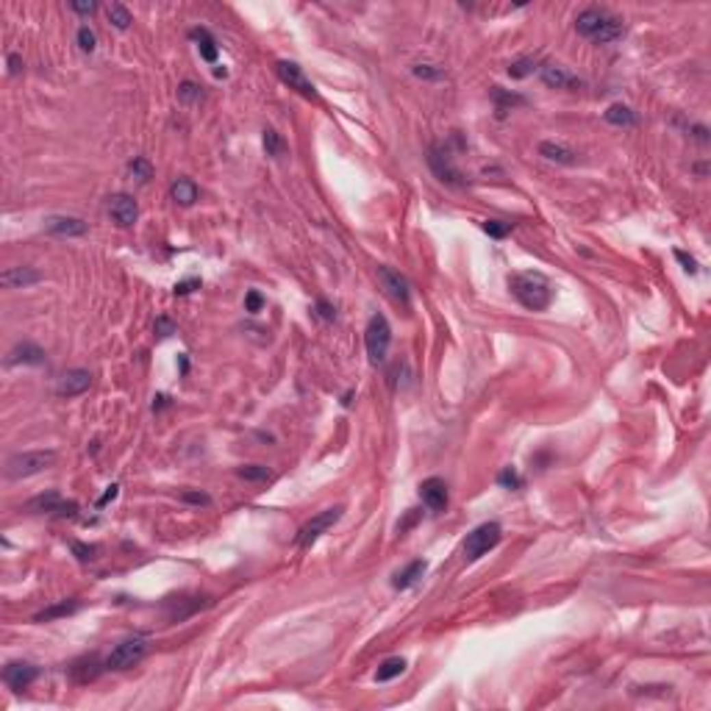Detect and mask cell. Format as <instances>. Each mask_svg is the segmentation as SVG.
I'll use <instances>...</instances> for the list:
<instances>
[{"instance_id": "cell-36", "label": "cell", "mask_w": 711, "mask_h": 711, "mask_svg": "<svg viewBox=\"0 0 711 711\" xmlns=\"http://www.w3.org/2000/svg\"><path fill=\"white\" fill-rule=\"evenodd\" d=\"M481 228H484V231H486L492 239H503L506 234L512 231V225H509V223H500V220H486Z\"/></svg>"}, {"instance_id": "cell-31", "label": "cell", "mask_w": 711, "mask_h": 711, "mask_svg": "<svg viewBox=\"0 0 711 711\" xmlns=\"http://www.w3.org/2000/svg\"><path fill=\"white\" fill-rule=\"evenodd\" d=\"M128 173H131L136 181H142V184H145V181H150V178H153V164H150L147 159H142V156H136V159L128 164Z\"/></svg>"}, {"instance_id": "cell-16", "label": "cell", "mask_w": 711, "mask_h": 711, "mask_svg": "<svg viewBox=\"0 0 711 711\" xmlns=\"http://www.w3.org/2000/svg\"><path fill=\"white\" fill-rule=\"evenodd\" d=\"M45 231L53 234V236H84L89 231V225L81 220V217H47L45 220Z\"/></svg>"}, {"instance_id": "cell-4", "label": "cell", "mask_w": 711, "mask_h": 711, "mask_svg": "<svg viewBox=\"0 0 711 711\" xmlns=\"http://www.w3.org/2000/svg\"><path fill=\"white\" fill-rule=\"evenodd\" d=\"M150 650V636L147 634H131L123 642L114 645V650L106 656L109 670H131L136 667Z\"/></svg>"}, {"instance_id": "cell-25", "label": "cell", "mask_w": 711, "mask_h": 711, "mask_svg": "<svg viewBox=\"0 0 711 711\" xmlns=\"http://www.w3.org/2000/svg\"><path fill=\"white\" fill-rule=\"evenodd\" d=\"M606 123H612V125H617V128H631V125H636V114H634L628 106L614 103V106L606 109Z\"/></svg>"}, {"instance_id": "cell-40", "label": "cell", "mask_w": 711, "mask_h": 711, "mask_svg": "<svg viewBox=\"0 0 711 711\" xmlns=\"http://www.w3.org/2000/svg\"><path fill=\"white\" fill-rule=\"evenodd\" d=\"M675 259L684 264V270H686V273H692V275L697 273V262L689 256V253H684V250H675Z\"/></svg>"}, {"instance_id": "cell-39", "label": "cell", "mask_w": 711, "mask_h": 711, "mask_svg": "<svg viewBox=\"0 0 711 711\" xmlns=\"http://www.w3.org/2000/svg\"><path fill=\"white\" fill-rule=\"evenodd\" d=\"M73 553L78 556V562H92L97 547L95 545H81V542H73Z\"/></svg>"}, {"instance_id": "cell-41", "label": "cell", "mask_w": 711, "mask_h": 711, "mask_svg": "<svg viewBox=\"0 0 711 711\" xmlns=\"http://www.w3.org/2000/svg\"><path fill=\"white\" fill-rule=\"evenodd\" d=\"M181 497H184L186 503H197V506H209V503H212V497L203 495V492H184Z\"/></svg>"}, {"instance_id": "cell-47", "label": "cell", "mask_w": 711, "mask_h": 711, "mask_svg": "<svg viewBox=\"0 0 711 711\" xmlns=\"http://www.w3.org/2000/svg\"><path fill=\"white\" fill-rule=\"evenodd\" d=\"M20 70H23V59H20V53H12V56H9V73L17 75Z\"/></svg>"}, {"instance_id": "cell-45", "label": "cell", "mask_w": 711, "mask_h": 711, "mask_svg": "<svg viewBox=\"0 0 711 711\" xmlns=\"http://www.w3.org/2000/svg\"><path fill=\"white\" fill-rule=\"evenodd\" d=\"M117 492H120V486H117V484H112V486L106 489V495H103V497H100V500H97V509H103V506H106L109 500H114V497H117Z\"/></svg>"}, {"instance_id": "cell-27", "label": "cell", "mask_w": 711, "mask_h": 711, "mask_svg": "<svg viewBox=\"0 0 711 711\" xmlns=\"http://www.w3.org/2000/svg\"><path fill=\"white\" fill-rule=\"evenodd\" d=\"M106 17H109V23L117 28V31H128L131 28V12L123 6V3H112L109 9H106Z\"/></svg>"}, {"instance_id": "cell-48", "label": "cell", "mask_w": 711, "mask_h": 711, "mask_svg": "<svg viewBox=\"0 0 711 711\" xmlns=\"http://www.w3.org/2000/svg\"><path fill=\"white\" fill-rule=\"evenodd\" d=\"M192 286H200V281H197V278H192V281L175 284V295H186V292H192Z\"/></svg>"}, {"instance_id": "cell-21", "label": "cell", "mask_w": 711, "mask_h": 711, "mask_svg": "<svg viewBox=\"0 0 711 711\" xmlns=\"http://www.w3.org/2000/svg\"><path fill=\"white\" fill-rule=\"evenodd\" d=\"M81 608V600H75V597H70V600H62V603H56V606H47L45 612H39L36 617H34V623H50V620H59V617H70V614H75Z\"/></svg>"}, {"instance_id": "cell-42", "label": "cell", "mask_w": 711, "mask_h": 711, "mask_svg": "<svg viewBox=\"0 0 711 711\" xmlns=\"http://www.w3.org/2000/svg\"><path fill=\"white\" fill-rule=\"evenodd\" d=\"M156 334H159V336H170V334H175V323L167 320V317H159V320H156Z\"/></svg>"}, {"instance_id": "cell-32", "label": "cell", "mask_w": 711, "mask_h": 711, "mask_svg": "<svg viewBox=\"0 0 711 711\" xmlns=\"http://www.w3.org/2000/svg\"><path fill=\"white\" fill-rule=\"evenodd\" d=\"M534 70H536V62H534L531 56H525V59H517V62H512V64H509V75H512V78H528Z\"/></svg>"}, {"instance_id": "cell-29", "label": "cell", "mask_w": 711, "mask_h": 711, "mask_svg": "<svg viewBox=\"0 0 711 711\" xmlns=\"http://www.w3.org/2000/svg\"><path fill=\"white\" fill-rule=\"evenodd\" d=\"M492 97H495V103H497V112H500V114H503L506 109H512V106H523V103H525V97H520V95H509V92L500 89V86L492 89Z\"/></svg>"}, {"instance_id": "cell-14", "label": "cell", "mask_w": 711, "mask_h": 711, "mask_svg": "<svg viewBox=\"0 0 711 711\" xmlns=\"http://www.w3.org/2000/svg\"><path fill=\"white\" fill-rule=\"evenodd\" d=\"M109 214H112V220L120 228H131L136 223V217H139V206H136V200L131 195L120 192V195L109 197Z\"/></svg>"}, {"instance_id": "cell-11", "label": "cell", "mask_w": 711, "mask_h": 711, "mask_svg": "<svg viewBox=\"0 0 711 711\" xmlns=\"http://www.w3.org/2000/svg\"><path fill=\"white\" fill-rule=\"evenodd\" d=\"M378 281H381L384 292H386V295H389L392 300L403 303V306H409V297H412V286H409V281H406V275H400L397 270H392V267L381 264V267H378Z\"/></svg>"}, {"instance_id": "cell-28", "label": "cell", "mask_w": 711, "mask_h": 711, "mask_svg": "<svg viewBox=\"0 0 711 711\" xmlns=\"http://www.w3.org/2000/svg\"><path fill=\"white\" fill-rule=\"evenodd\" d=\"M264 150H267V156H273V159H281V156H284L286 142L281 139V134H278L275 128H264Z\"/></svg>"}, {"instance_id": "cell-34", "label": "cell", "mask_w": 711, "mask_h": 711, "mask_svg": "<svg viewBox=\"0 0 711 711\" xmlns=\"http://www.w3.org/2000/svg\"><path fill=\"white\" fill-rule=\"evenodd\" d=\"M497 484L506 486V489H520V486H523V478H520V473H517L514 467H503L500 475H497Z\"/></svg>"}, {"instance_id": "cell-38", "label": "cell", "mask_w": 711, "mask_h": 711, "mask_svg": "<svg viewBox=\"0 0 711 711\" xmlns=\"http://www.w3.org/2000/svg\"><path fill=\"white\" fill-rule=\"evenodd\" d=\"M262 306H264V297H262L256 289H250V292H247V297H245V312L256 314V312H262Z\"/></svg>"}, {"instance_id": "cell-17", "label": "cell", "mask_w": 711, "mask_h": 711, "mask_svg": "<svg viewBox=\"0 0 711 711\" xmlns=\"http://www.w3.org/2000/svg\"><path fill=\"white\" fill-rule=\"evenodd\" d=\"M14 364H45V350L34 342H20L6 356V367H14Z\"/></svg>"}, {"instance_id": "cell-37", "label": "cell", "mask_w": 711, "mask_h": 711, "mask_svg": "<svg viewBox=\"0 0 711 711\" xmlns=\"http://www.w3.org/2000/svg\"><path fill=\"white\" fill-rule=\"evenodd\" d=\"M412 73H414L417 78H425V81H439V78H445V73H442L439 67H434V64H414Z\"/></svg>"}, {"instance_id": "cell-7", "label": "cell", "mask_w": 711, "mask_h": 711, "mask_svg": "<svg viewBox=\"0 0 711 711\" xmlns=\"http://www.w3.org/2000/svg\"><path fill=\"white\" fill-rule=\"evenodd\" d=\"M342 506H334V509H325V512H320V514H314L306 525H303L300 531H297V545L303 547V550H309L328 528H334L339 520H342Z\"/></svg>"}, {"instance_id": "cell-20", "label": "cell", "mask_w": 711, "mask_h": 711, "mask_svg": "<svg viewBox=\"0 0 711 711\" xmlns=\"http://www.w3.org/2000/svg\"><path fill=\"white\" fill-rule=\"evenodd\" d=\"M539 156L547 159V162H553V164H564V167H570V164L578 162V159H575V150H570V147L562 145V142H542V145H539Z\"/></svg>"}, {"instance_id": "cell-46", "label": "cell", "mask_w": 711, "mask_h": 711, "mask_svg": "<svg viewBox=\"0 0 711 711\" xmlns=\"http://www.w3.org/2000/svg\"><path fill=\"white\" fill-rule=\"evenodd\" d=\"M73 12H78V14H95V12H97V3H73Z\"/></svg>"}, {"instance_id": "cell-33", "label": "cell", "mask_w": 711, "mask_h": 711, "mask_svg": "<svg viewBox=\"0 0 711 711\" xmlns=\"http://www.w3.org/2000/svg\"><path fill=\"white\" fill-rule=\"evenodd\" d=\"M236 475L245 478V481H267V478H270V470L262 467V464H247V467H239Z\"/></svg>"}, {"instance_id": "cell-35", "label": "cell", "mask_w": 711, "mask_h": 711, "mask_svg": "<svg viewBox=\"0 0 711 711\" xmlns=\"http://www.w3.org/2000/svg\"><path fill=\"white\" fill-rule=\"evenodd\" d=\"M75 39H78V47L84 50V53H92V50L97 47V36H95V31H92L89 25H81Z\"/></svg>"}, {"instance_id": "cell-26", "label": "cell", "mask_w": 711, "mask_h": 711, "mask_svg": "<svg viewBox=\"0 0 711 711\" xmlns=\"http://www.w3.org/2000/svg\"><path fill=\"white\" fill-rule=\"evenodd\" d=\"M403 673H406V658L395 656V658H386V662L375 670V681H378V684H386V681H395V678L403 675Z\"/></svg>"}, {"instance_id": "cell-23", "label": "cell", "mask_w": 711, "mask_h": 711, "mask_svg": "<svg viewBox=\"0 0 711 711\" xmlns=\"http://www.w3.org/2000/svg\"><path fill=\"white\" fill-rule=\"evenodd\" d=\"M170 197L178 203V206H192V203L197 200V184L189 181V178H178L170 186Z\"/></svg>"}, {"instance_id": "cell-18", "label": "cell", "mask_w": 711, "mask_h": 711, "mask_svg": "<svg viewBox=\"0 0 711 711\" xmlns=\"http://www.w3.org/2000/svg\"><path fill=\"white\" fill-rule=\"evenodd\" d=\"M539 75H542V81H545L547 86H553V89H573V86H581V78L570 75L564 67H558V64H542V67H539Z\"/></svg>"}, {"instance_id": "cell-3", "label": "cell", "mask_w": 711, "mask_h": 711, "mask_svg": "<svg viewBox=\"0 0 711 711\" xmlns=\"http://www.w3.org/2000/svg\"><path fill=\"white\" fill-rule=\"evenodd\" d=\"M53 464H56V450H23V453L9 456L6 475L12 481H20V478L39 475V473L50 470Z\"/></svg>"}, {"instance_id": "cell-24", "label": "cell", "mask_w": 711, "mask_h": 711, "mask_svg": "<svg viewBox=\"0 0 711 711\" xmlns=\"http://www.w3.org/2000/svg\"><path fill=\"white\" fill-rule=\"evenodd\" d=\"M195 42H197V50H200V56L206 59L209 64H214L217 62V42H214V36L206 31V28H195L192 34H189Z\"/></svg>"}, {"instance_id": "cell-8", "label": "cell", "mask_w": 711, "mask_h": 711, "mask_svg": "<svg viewBox=\"0 0 711 711\" xmlns=\"http://www.w3.org/2000/svg\"><path fill=\"white\" fill-rule=\"evenodd\" d=\"M28 512L34 514H56V517H73L78 512V503L73 500H64L59 492H45V495H36L34 500H28L25 506Z\"/></svg>"}, {"instance_id": "cell-43", "label": "cell", "mask_w": 711, "mask_h": 711, "mask_svg": "<svg viewBox=\"0 0 711 711\" xmlns=\"http://www.w3.org/2000/svg\"><path fill=\"white\" fill-rule=\"evenodd\" d=\"M314 309H317V314H320L323 320H334V317H336L334 306H331V303H325V300H317V306H314Z\"/></svg>"}, {"instance_id": "cell-1", "label": "cell", "mask_w": 711, "mask_h": 711, "mask_svg": "<svg viewBox=\"0 0 711 711\" xmlns=\"http://www.w3.org/2000/svg\"><path fill=\"white\" fill-rule=\"evenodd\" d=\"M509 289L517 297L520 306H525L528 312H545L553 303V286H550L547 275H542L536 270L512 273L509 275Z\"/></svg>"}, {"instance_id": "cell-22", "label": "cell", "mask_w": 711, "mask_h": 711, "mask_svg": "<svg viewBox=\"0 0 711 711\" xmlns=\"http://www.w3.org/2000/svg\"><path fill=\"white\" fill-rule=\"evenodd\" d=\"M425 570H428V564L423 562V558H417V562H412V564L406 567L403 573H397V575H395L392 586H395V589H400V592H403V589H412V586H414V584H417V581L425 575Z\"/></svg>"}, {"instance_id": "cell-44", "label": "cell", "mask_w": 711, "mask_h": 711, "mask_svg": "<svg viewBox=\"0 0 711 711\" xmlns=\"http://www.w3.org/2000/svg\"><path fill=\"white\" fill-rule=\"evenodd\" d=\"M417 517H420V512H417V509H412L409 514H406V520H403V523H397V531H400V534H406V531H409V528L417 523Z\"/></svg>"}, {"instance_id": "cell-10", "label": "cell", "mask_w": 711, "mask_h": 711, "mask_svg": "<svg viewBox=\"0 0 711 711\" xmlns=\"http://www.w3.org/2000/svg\"><path fill=\"white\" fill-rule=\"evenodd\" d=\"M428 164H431L434 175H436L442 184H447V186H464V178H462L459 167L453 164V159H450L447 150H442V147H431Z\"/></svg>"}, {"instance_id": "cell-30", "label": "cell", "mask_w": 711, "mask_h": 711, "mask_svg": "<svg viewBox=\"0 0 711 711\" xmlns=\"http://www.w3.org/2000/svg\"><path fill=\"white\" fill-rule=\"evenodd\" d=\"M178 100H181V103H186V106H195V103H200V100H203V89L195 81H184L178 86Z\"/></svg>"}, {"instance_id": "cell-15", "label": "cell", "mask_w": 711, "mask_h": 711, "mask_svg": "<svg viewBox=\"0 0 711 711\" xmlns=\"http://www.w3.org/2000/svg\"><path fill=\"white\" fill-rule=\"evenodd\" d=\"M89 386H92V373L78 367V370H67V373L59 378L56 395H59V397H78V395H84Z\"/></svg>"}, {"instance_id": "cell-9", "label": "cell", "mask_w": 711, "mask_h": 711, "mask_svg": "<svg viewBox=\"0 0 711 711\" xmlns=\"http://www.w3.org/2000/svg\"><path fill=\"white\" fill-rule=\"evenodd\" d=\"M275 73H278V78H281V81H284L289 89H295L297 95H303V97H317V89H314V84L306 78V73H303V67H300V64L281 59V62L275 64Z\"/></svg>"}, {"instance_id": "cell-12", "label": "cell", "mask_w": 711, "mask_h": 711, "mask_svg": "<svg viewBox=\"0 0 711 711\" xmlns=\"http://www.w3.org/2000/svg\"><path fill=\"white\" fill-rule=\"evenodd\" d=\"M420 497H423V506L434 514H442L447 509V484L442 478H425L420 484Z\"/></svg>"}, {"instance_id": "cell-2", "label": "cell", "mask_w": 711, "mask_h": 711, "mask_svg": "<svg viewBox=\"0 0 711 711\" xmlns=\"http://www.w3.org/2000/svg\"><path fill=\"white\" fill-rule=\"evenodd\" d=\"M575 31L592 42L608 45V42H617L625 34V25L617 14L606 12V9H584L575 17Z\"/></svg>"}, {"instance_id": "cell-5", "label": "cell", "mask_w": 711, "mask_h": 711, "mask_svg": "<svg viewBox=\"0 0 711 711\" xmlns=\"http://www.w3.org/2000/svg\"><path fill=\"white\" fill-rule=\"evenodd\" d=\"M500 536H503V528H500L497 523H481L478 528H473V531L467 534L464 545H462L464 562H478L481 556H486L492 547H497Z\"/></svg>"}, {"instance_id": "cell-13", "label": "cell", "mask_w": 711, "mask_h": 711, "mask_svg": "<svg viewBox=\"0 0 711 711\" xmlns=\"http://www.w3.org/2000/svg\"><path fill=\"white\" fill-rule=\"evenodd\" d=\"M39 678V667L36 664H28V662H9L6 670H3V681L12 692H23L28 689L34 681Z\"/></svg>"}, {"instance_id": "cell-6", "label": "cell", "mask_w": 711, "mask_h": 711, "mask_svg": "<svg viewBox=\"0 0 711 711\" xmlns=\"http://www.w3.org/2000/svg\"><path fill=\"white\" fill-rule=\"evenodd\" d=\"M364 345H367V356L373 364H381L389 353V345H392V325L384 314H373L370 323H367V331H364Z\"/></svg>"}, {"instance_id": "cell-19", "label": "cell", "mask_w": 711, "mask_h": 711, "mask_svg": "<svg viewBox=\"0 0 711 711\" xmlns=\"http://www.w3.org/2000/svg\"><path fill=\"white\" fill-rule=\"evenodd\" d=\"M42 281V273H36L34 267H12L0 275V284L6 289H25V286H34Z\"/></svg>"}]
</instances>
